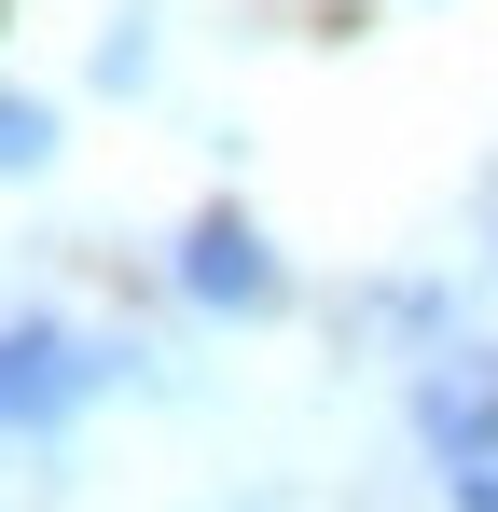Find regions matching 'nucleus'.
Listing matches in <instances>:
<instances>
[{"instance_id": "f257e3e1", "label": "nucleus", "mask_w": 498, "mask_h": 512, "mask_svg": "<svg viewBox=\"0 0 498 512\" xmlns=\"http://www.w3.org/2000/svg\"><path fill=\"white\" fill-rule=\"evenodd\" d=\"M125 374V346L70 333V319H0V429H56Z\"/></svg>"}, {"instance_id": "f03ea898", "label": "nucleus", "mask_w": 498, "mask_h": 512, "mask_svg": "<svg viewBox=\"0 0 498 512\" xmlns=\"http://www.w3.org/2000/svg\"><path fill=\"white\" fill-rule=\"evenodd\" d=\"M415 443H429L443 471H485L498 457V360L485 346H443V360L415 374Z\"/></svg>"}, {"instance_id": "7ed1b4c3", "label": "nucleus", "mask_w": 498, "mask_h": 512, "mask_svg": "<svg viewBox=\"0 0 498 512\" xmlns=\"http://www.w3.org/2000/svg\"><path fill=\"white\" fill-rule=\"evenodd\" d=\"M180 291H194V305H277V250H263V236H249L236 208H208V222H194V236H180Z\"/></svg>"}, {"instance_id": "20e7f679", "label": "nucleus", "mask_w": 498, "mask_h": 512, "mask_svg": "<svg viewBox=\"0 0 498 512\" xmlns=\"http://www.w3.org/2000/svg\"><path fill=\"white\" fill-rule=\"evenodd\" d=\"M42 153H56V111L42 97H0V180H28Z\"/></svg>"}, {"instance_id": "39448f33", "label": "nucleus", "mask_w": 498, "mask_h": 512, "mask_svg": "<svg viewBox=\"0 0 498 512\" xmlns=\"http://www.w3.org/2000/svg\"><path fill=\"white\" fill-rule=\"evenodd\" d=\"M97 84H111V97H139V84H153V28H139V14H111V42H97Z\"/></svg>"}, {"instance_id": "423d86ee", "label": "nucleus", "mask_w": 498, "mask_h": 512, "mask_svg": "<svg viewBox=\"0 0 498 512\" xmlns=\"http://www.w3.org/2000/svg\"><path fill=\"white\" fill-rule=\"evenodd\" d=\"M443 499H457V512H498V457H485V471H443Z\"/></svg>"}]
</instances>
